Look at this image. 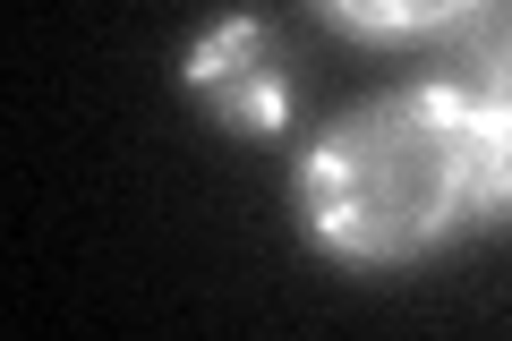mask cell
<instances>
[{
    "instance_id": "7a4b0ae2",
    "label": "cell",
    "mask_w": 512,
    "mask_h": 341,
    "mask_svg": "<svg viewBox=\"0 0 512 341\" xmlns=\"http://www.w3.org/2000/svg\"><path fill=\"white\" fill-rule=\"evenodd\" d=\"M180 86L239 137H274L291 120V77H282V43L265 18H222L197 52L180 60Z\"/></svg>"
},
{
    "instance_id": "3957f363",
    "label": "cell",
    "mask_w": 512,
    "mask_h": 341,
    "mask_svg": "<svg viewBox=\"0 0 512 341\" xmlns=\"http://www.w3.org/2000/svg\"><path fill=\"white\" fill-rule=\"evenodd\" d=\"M316 9L359 43H427L444 26H470L487 0H316Z\"/></svg>"
},
{
    "instance_id": "6da1fadb",
    "label": "cell",
    "mask_w": 512,
    "mask_h": 341,
    "mask_svg": "<svg viewBox=\"0 0 512 341\" xmlns=\"http://www.w3.org/2000/svg\"><path fill=\"white\" fill-rule=\"evenodd\" d=\"M299 222L342 265H419L453 239L512 214L504 197V145L470 77H410L376 103L342 111L299 154Z\"/></svg>"
},
{
    "instance_id": "277c9868",
    "label": "cell",
    "mask_w": 512,
    "mask_h": 341,
    "mask_svg": "<svg viewBox=\"0 0 512 341\" xmlns=\"http://www.w3.org/2000/svg\"><path fill=\"white\" fill-rule=\"evenodd\" d=\"M461 77H470V94L487 103V120H495V145H504V197H512V9L470 35Z\"/></svg>"
}]
</instances>
